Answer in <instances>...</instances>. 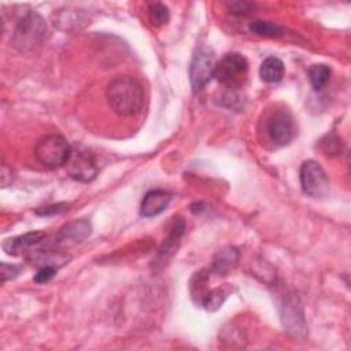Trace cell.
<instances>
[{
    "instance_id": "obj_6",
    "label": "cell",
    "mask_w": 351,
    "mask_h": 351,
    "mask_svg": "<svg viewBox=\"0 0 351 351\" xmlns=\"http://www.w3.org/2000/svg\"><path fill=\"white\" fill-rule=\"evenodd\" d=\"M300 184L306 195L318 199L329 192V178L322 166L315 160H306L300 166Z\"/></svg>"
},
{
    "instance_id": "obj_12",
    "label": "cell",
    "mask_w": 351,
    "mask_h": 351,
    "mask_svg": "<svg viewBox=\"0 0 351 351\" xmlns=\"http://www.w3.org/2000/svg\"><path fill=\"white\" fill-rule=\"evenodd\" d=\"M184 230H185V223L181 218H173L171 221V228H170V232H169V236L166 240H163V244L162 247L159 248L158 251V255H156V262L155 265H166V262L174 255L177 247H178V243H180V239L181 236L184 234Z\"/></svg>"
},
{
    "instance_id": "obj_3",
    "label": "cell",
    "mask_w": 351,
    "mask_h": 351,
    "mask_svg": "<svg viewBox=\"0 0 351 351\" xmlns=\"http://www.w3.org/2000/svg\"><path fill=\"white\" fill-rule=\"evenodd\" d=\"M73 154L69 141L59 134H48L41 137L34 147V156L47 169H58L66 166Z\"/></svg>"
},
{
    "instance_id": "obj_1",
    "label": "cell",
    "mask_w": 351,
    "mask_h": 351,
    "mask_svg": "<svg viewBox=\"0 0 351 351\" xmlns=\"http://www.w3.org/2000/svg\"><path fill=\"white\" fill-rule=\"evenodd\" d=\"M106 97L111 110L121 117H133L138 114L144 104L141 85L129 77L114 80L107 88Z\"/></svg>"
},
{
    "instance_id": "obj_10",
    "label": "cell",
    "mask_w": 351,
    "mask_h": 351,
    "mask_svg": "<svg viewBox=\"0 0 351 351\" xmlns=\"http://www.w3.org/2000/svg\"><path fill=\"white\" fill-rule=\"evenodd\" d=\"M53 25L63 32H78L89 23V16L81 10H59L52 15Z\"/></svg>"
},
{
    "instance_id": "obj_17",
    "label": "cell",
    "mask_w": 351,
    "mask_h": 351,
    "mask_svg": "<svg viewBox=\"0 0 351 351\" xmlns=\"http://www.w3.org/2000/svg\"><path fill=\"white\" fill-rule=\"evenodd\" d=\"M71 256L66 255L64 252L59 251H36L32 256V262L38 265L40 267L43 266H52V267H62L70 262Z\"/></svg>"
},
{
    "instance_id": "obj_25",
    "label": "cell",
    "mask_w": 351,
    "mask_h": 351,
    "mask_svg": "<svg viewBox=\"0 0 351 351\" xmlns=\"http://www.w3.org/2000/svg\"><path fill=\"white\" fill-rule=\"evenodd\" d=\"M58 269L56 267H52V266H43L37 270V273L34 274L33 280L38 284H43V282H47L49 281L55 274H56Z\"/></svg>"
},
{
    "instance_id": "obj_16",
    "label": "cell",
    "mask_w": 351,
    "mask_h": 351,
    "mask_svg": "<svg viewBox=\"0 0 351 351\" xmlns=\"http://www.w3.org/2000/svg\"><path fill=\"white\" fill-rule=\"evenodd\" d=\"M285 73V67L281 59L276 58V56H269L266 58L259 67V75L262 78V81L267 82V84H274V82H280L284 77Z\"/></svg>"
},
{
    "instance_id": "obj_24",
    "label": "cell",
    "mask_w": 351,
    "mask_h": 351,
    "mask_svg": "<svg viewBox=\"0 0 351 351\" xmlns=\"http://www.w3.org/2000/svg\"><path fill=\"white\" fill-rule=\"evenodd\" d=\"M22 270V266L21 265H10V263H5V262H1L0 263V277H1V282H5L8 280H12L15 278L19 271Z\"/></svg>"
},
{
    "instance_id": "obj_23",
    "label": "cell",
    "mask_w": 351,
    "mask_h": 351,
    "mask_svg": "<svg viewBox=\"0 0 351 351\" xmlns=\"http://www.w3.org/2000/svg\"><path fill=\"white\" fill-rule=\"evenodd\" d=\"M321 148L326 155H337L341 151V140L335 134H328L321 140Z\"/></svg>"
},
{
    "instance_id": "obj_14",
    "label": "cell",
    "mask_w": 351,
    "mask_h": 351,
    "mask_svg": "<svg viewBox=\"0 0 351 351\" xmlns=\"http://www.w3.org/2000/svg\"><path fill=\"white\" fill-rule=\"evenodd\" d=\"M239 250L234 248V247H223L222 250H219L214 259H213V266H211V270L218 274V276H226L229 274L236 266H237V262H239Z\"/></svg>"
},
{
    "instance_id": "obj_20",
    "label": "cell",
    "mask_w": 351,
    "mask_h": 351,
    "mask_svg": "<svg viewBox=\"0 0 351 351\" xmlns=\"http://www.w3.org/2000/svg\"><path fill=\"white\" fill-rule=\"evenodd\" d=\"M148 16H149V22L155 27H160V26H163L169 22L170 12H169V8L165 4L152 3L148 7Z\"/></svg>"
},
{
    "instance_id": "obj_5",
    "label": "cell",
    "mask_w": 351,
    "mask_h": 351,
    "mask_svg": "<svg viewBox=\"0 0 351 351\" xmlns=\"http://www.w3.org/2000/svg\"><path fill=\"white\" fill-rule=\"evenodd\" d=\"M217 67L215 53L210 47H202L193 55L189 67V80L193 92L202 90L214 77Z\"/></svg>"
},
{
    "instance_id": "obj_13",
    "label": "cell",
    "mask_w": 351,
    "mask_h": 351,
    "mask_svg": "<svg viewBox=\"0 0 351 351\" xmlns=\"http://www.w3.org/2000/svg\"><path fill=\"white\" fill-rule=\"evenodd\" d=\"M171 200V195L167 191L162 189H154L145 193L141 206H140V214L145 218L155 217L165 211Z\"/></svg>"
},
{
    "instance_id": "obj_4",
    "label": "cell",
    "mask_w": 351,
    "mask_h": 351,
    "mask_svg": "<svg viewBox=\"0 0 351 351\" xmlns=\"http://www.w3.org/2000/svg\"><path fill=\"white\" fill-rule=\"evenodd\" d=\"M248 73V62L240 53H228L222 58L219 63H217L214 77L222 85L229 89L241 88V85L247 80Z\"/></svg>"
},
{
    "instance_id": "obj_8",
    "label": "cell",
    "mask_w": 351,
    "mask_h": 351,
    "mask_svg": "<svg viewBox=\"0 0 351 351\" xmlns=\"http://www.w3.org/2000/svg\"><path fill=\"white\" fill-rule=\"evenodd\" d=\"M270 140L277 145H287L295 136L293 119L285 110H278L271 114L266 125Z\"/></svg>"
},
{
    "instance_id": "obj_11",
    "label": "cell",
    "mask_w": 351,
    "mask_h": 351,
    "mask_svg": "<svg viewBox=\"0 0 351 351\" xmlns=\"http://www.w3.org/2000/svg\"><path fill=\"white\" fill-rule=\"evenodd\" d=\"M92 226L86 219H75L63 225L56 234V244H75L89 237Z\"/></svg>"
},
{
    "instance_id": "obj_19",
    "label": "cell",
    "mask_w": 351,
    "mask_h": 351,
    "mask_svg": "<svg viewBox=\"0 0 351 351\" xmlns=\"http://www.w3.org/2000/svg\"><path fill=\"white\" fill-rule=\"evenodd\" d=\"M330 78V69L326 64H313L308 69V80L315 90H321Z\"/></svg>"
},
{
    "instance_id": "obj_15",
    "label": "cell",
    "mask_w": 351,
    "mask_h": 351,
    "mask_svg": "<svg viewBox=\"0 0 351 351\" xmlns=\"http://www.w3.org/2000/svg\"><path fill=\"white\" fill-rule=\"evenodd\" d=\"M43 239H44V233L40 230L25 233L22 236L5 239L3 241V250L8 255H18V254L26 251L27 248L33 247L34 244H38Z\"/></svg>"
},
{
    "instance_id": "obj_18",
    "label": "cell",
    "mask_w": 351,
    "mask_h": 351,
    "mask_svg": "<svg viewBox=\"0 0 351 351\" xmlns=\"http://www.w3.org/2000/svg\"><path fill=\"white\" fill-rule=\"evenodd\" d=\"M250 30L263 37H281L285 34L284 27L269 21H254L250 23Z\"/></svg>"
},
{
    "instance_id": "obj_2",
    "label": "cell",
    "mask_w": 351,
    "mask_h": 351,
    "mask_svg": "<svg viewBox=\"0 0 351 351\" xmlns=\"http://www.w3.org/2000/svg\"><path fill=\"white\" fill-rule=\"evenodd\" d=\"M47 33L44 18L37 12H29L16 23L11 36V45L19 52H33L45 43Z\"/></svg>"
},
{
    "instance_id": "obj_9",
    "label": "cell",
    "mask_w": 351,
    "mask_h": 351,
    "mask_svg": "<svg viewBox=\"0 0 351 351\" xmlns=\"http://www.w3.org/2000/svg\"><path fill=\"white\" fill-rule=\"evenodd\" d=\"M69 176L80 182H89L97 174V166L92 154L86 151L73 152L67 165Z\"/></svg>"
},
{
    "instance_id": "obj_22",
    "label": "cell",
    "mask_w": 351,
    "mask_h": 351,
    "mask_svg": "<svg viewBox=\"0 0 351 351\" xmlns=\"http://www.w3.org/2000/svg\"><path fill=\"white\" fill-rule=\"evenodd\" d=\"M225 292L221 289V288H214V289H210L207 291V293L204 295L203 298V302L202 304L210 310V311H215L218 308H221V306L225 302Z\"/></svg>"
},
{
    "instance_id": "obj_21",
    "label": "cell",
    "mask_w": 351,
    "mask_h": 351,
    "mask_svg": "<svg viewBox=\"0 0 351 351\" xmlns=\"http://www.w3.org/2000/svg\"><path fill=\"white\" fill-rule=\"evenodd\" d=\"M207 284V274H204V271H199L193 276L192 281H191V293H192V298L202 304L203 302V298L204 295L207 293V289H206V285Z\"/></svg>"
},
{
    "instance_id": "obj_26",
    "label": "cell",
    "mask_w": 351,
    "mask_h": 351,
    "mask_svg": "<svg viewBox=\"0 0 351 351\" xmlns=\"http://www.w3.org/2000/svg\"><path fill=\"white\" fill-rule=\"evenodd\" d=\"M67 210V204L64 203H58V204H51V206H45L43 208H38L36 213L40 215H53V214H59Z\"/></svg>"
},
{
    "instance_id": "obj_7",
    "label": "cell",
    "mask_w": 351,
    "mask_h": 351,
    "mask_svg": "<svg viewBox=\"0 0 351 351\" xmlns=\"http://www.w3.org/2000/svg\"><path fill=\"white\" fill-rule=\"evenodd\" d=\"M281 321L288 333L295 337H304L306 322L299 299L295 295H288L281 307Z\"/></svg>"
}]
</instances>
